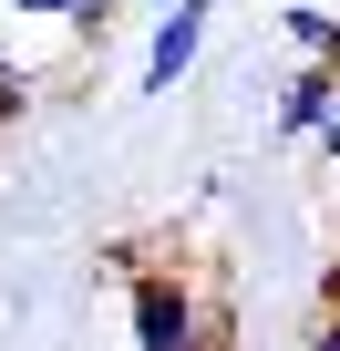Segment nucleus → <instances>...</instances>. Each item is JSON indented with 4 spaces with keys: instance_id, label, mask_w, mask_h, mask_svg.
I'll return each mask as SVG.
<instances>
[{
    "instance_id": "obj_1",
    "label": "nucleus",
    "mask_w": 340,
    "mask_h": 351,
    "mask_svg": "<svg viewBox=\"0 0 340 351\" xmlns=\"http://www.w3.org/2000/svg\"><path fill=\"white\" fill-rule=\"evenodd\" d=\"M124 320H134V351H207V300L186 269H134Z\"/></svg>"
},
{
    "instance_id": "obj_2",
    "label": "nucleus",
    "mask_w": 340,
    "mask_h": 351,
    "mask_svg": "<svg viewBox=\"0 0 340 351\" xmlns=\"http://www.w3.org/2000/svg\"><path fill=\"white\" fill-rule=\"evenodd\" d=\"M207 21H217V0H165L155 11V42H144V93H176L207 52Z\"/></svg>"
},
{
    "instance_id": "obj_3",
    "label": "nucleus",
    "mask_w": 340,
    "mask_h": 351,
    "mask_svg": "<svg viewBox=\"0 0 340 351\" xmlns=\"http://www.w3.org/2000/svg\"><path fill=\"white\" fill-rule=\"evenodd\" d=\"M278 32H289V52H299V62L340 73V11H330V0H289V11H278Z\"/></svg>"
},
{
    "instance_id": "obj_4",
    "label": "nucleus",
    "mask_w": 340,
    "mask_h": 351,
    "mask_svg": "<svg viewBox=\"0 0 340 351\" xmlns=\"http://www.w3.org/2000/svg\"><path fill=\"white\" fill-rule=\"evenodd\" d=\"M330 93H340V73H319V62H299V73L278 83V134H319V114H330Z\"/></svg>"
},
{
    "instance_id": "obj_5",
    "label": "nucleus",
    "mask_w": 340,
    "mask_h": 351,
    "mask_svg": "<svg viewBox=\"0 0 340 351\" xmlns=\"http://www.w3.org/2000/svg\"><path fill=\"white\" fill-rule=\"evenodd\" d=\"M21 114H31V73H21V62H0V124H21Z\"/></svg>"
},
{
    "instance_id": "obj_6",
    "label": "nucleus",
    "mask_w": 340,
    "mask_h": 351,
    "mask_svg": "<svg viewBox=\"0 0 340 351\" xmlns=\"http://www.w3.org/2000/svg\"><path fill=\"white\" fill-rule=\"evenodd\" d=\"M0 11H21V21H62V32H73V0H0Z\"/></svg>"
},
{
    "instance_id": "obj_7",
    "label": "nucleus",
    "mask_w": 340,
    "mask_h": 351,
    "mask_svg": "<svg viewBox=\"0 0 340 351\" xmlns=\"http://www.w3.org/2000/svg\"><path fill=\"white\" fill-rule=\"evenodd\" d=\"M319 155H330V176H340V93H330V114H319V134H309Z\"/></svg>"
},
{
    "instance_id": "obj_8",
    "label": "nucleus",
    "mask_w": 340,
    "mask_h": 351,
    "mask_svg": "<svg viewBox=\"0 0 340 351\" xmlns=\"http://www.w3.org/2000/svg\"><path fill=\"white\" fill-rule=\"evenodd\" d=\"M114 11H124V0H73V32H103Z\"/></svg>"
},
{
    "instance_id": "obj_9",
    "label": "nucleus",
    "mask_w": 340,
    "mask_h": 351,
    "mask_svg": "<svg viewBox=\"0 0 340 351\" xmlns=\"http://www.w3.org/2000/svg\"><path fill=\"white\" fill-rule=\"evenodd\" d=\"M207 351H237L227 341V300H207Z\"/></svg>"
},
{
    "instance_id": "obj_10",
    "label": "nucleus",
    "mask_w": 340,
    "mask_h": 351,
    "mask_svg": "<svg viewBox=\"0 0 340 351\" xmlns=\"http://www.w3.org/2000/svg\"><path fill=\"white\" fill-rule=\"evenodd\" d=\"M309 351H340V310H319V330H309Z\"/></svg>"
},
{
    "instance_id": "obj_11",
    "label": "nucleus",
    "mask_w": 340,
    "mask_h": 351,
    "mask_svg": "<svg viewBox=\"0 0 340 351\" xmlns=\"http://www.w3.org/2000/svg\"><path fill=\"white\" fill-rule=\"evenodd\" d=\"M330 186H340V176H330Z\"/></svg>"
},
{
    "instance_id": "obj_12",
    "label": "nucleus",
    "mask_w": 340,
    "mask_h": 351,
    "mask_svg": "<svg viewBox=\"0 0 340 351\" xmlns=\"http://www.w3.org/2000/svg\"><path fill=\"white\" fill-rule=\"evenodd\" d=\"M155 11H165V0H155Z\"/></svg>"
}]
</instances>
